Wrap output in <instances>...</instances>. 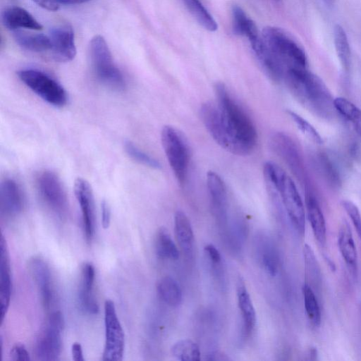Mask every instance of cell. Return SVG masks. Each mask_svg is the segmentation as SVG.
I'll use <instances>...</instances> for the list:
<instances>
[{"label":"cell","instance_id":"44dd1931","mask_svg":"<svg viewBox=\"0 0 361 361\" xmlns=\"http://www.w3.org/2000/svg\"><path fill=\"white\" fill-rule=\"evenodd\" d=\"M174 233L176 240L188 258L193 254L194 234L190 221L186 214L177 210L174 215Z\"/></svg>","mask_w":361,"mask_h":361},{"label":"cell","instance_id":"bcb514c9","mask_svg":"<svg viewBox=\"0 0 361 361\" xmlns=\"http://www.w3.org/2000/svg\"><path fill=\"white\" fill-rule=\"evenodd\" d=\"M276 1H278V0H276Z\"/></svg>","mask_w":361,"mask_h":361},{"label":"cell","instance_id":"4dcf8cb0","mask_svg":"<svg viewBox=\"0 0 361 361\" xmlns=\"http://www.w3.org/2000/svg\"><path fill=\"white\" fill-rule=\"evenodd\" d=\"M335 110L348 121L361 135V109L344 97H336L334 100Z\"/></svg>","mask_w":361,"mask_h":361},{"label":"cell","instance_id":"60d3db41","mask_svg":"<svg viewBox=\"0 0 361 361\" xmlns=\"http://www.w3.org/2000/svg\"><path fill=\"white\" fill-rule=\"evenodd\" d=\"M102 209V225L104 229L109 227L111 224V208L108 202L103 200L101 204Z\"/></svg>","mask_w":361,"mask_h":361},{"label":"cell","instance_id":"484cf974","mask_svg":"<svg viewBox=\"0 0 361 361\" xmlns=\"http://www.w3.org/2000/svg\"><path fill=\"white\" fill-rule=\"evenodd\" d=\"M14 39L23 49L32 52H43L51 50V44L49 36L43 34H32L16 31Z\"/></svg>","mask_w":361,"mask_h":361},{"label":"cell","instance_id":"74e56055","mask_svg":"<svg viewBox=\"0 0 361 361\" xmlns=\"http://www.w3.org/2000/svg\"><path fill=\"white\" fill-rule=\"evenodd\" d=\"M319 166L322 169V172L332 184L338 185L340 183L339 173L334 163L331 162V160H330L325 154H322L320 157Z\"/></svg>","mask_w":361,"mask_h":361},{"label":"cell","instance_id":"d6a6232c","mask_svg":"<svg viewBox=\"0 0 361 361\" xmlns=\"http://www.w3.org/2000/svg\"><path fill=\"white\" fill-rule=\"evenodd\" d=\"M172 355L182 361H197L200 360L201 353L196 343L190 339L177 341L171 348Z\"/></svg>","mask_w":361,"mask_h":361},{"label":"cell","instance_id":"6da1fadb","mask_svg":"<svg viewBox=\"0 0 361 361\" xmlns=\"http://www.w3.org/2000/svg\"><path fill=\"white\" fill-rule=\"evenodd\" d=\"M216 102L201 105L200 118L206 129L222 148L237 155H247L256 146L255 126L222 82L215 86Z\"/></svg>","mask_w":361,"mask_h":361},{"label":"cell","instance_id":"d590c367","mask_svg":"<svg viewBox=\"0 0 361 361\" xmlns=\"http://www.w3.org/2000/svg\"><path fill=\"white\" fill-rule=\"evenodd\" d=\"M303 255L307 270L315 282L320 279V269L312 247L305 244Z\"/></svg>","mask_w":361,"mask_h":361},{"label":"cell","instance_id":"e0dca14e","mask_svg":"<svg viewBox=\"0 0 361 361\" xmlns=\"http://www.w3.org/2000/svg\"><path fill=\"white\" fill-rule=\"evenodd\" d=\"M11 271L7 243L4 236L1 235L0 240V302L1 322L4 321L6 315L11 298L12 281Z\"/></svg>","mask_w":361,"mask_h":361},{"label":"cell","instance_id":"d6986e66","mask_svg":"<svg viewBox=\"0 0 361 361\" xmlns=\"http://www.w3.org/2000/svg\"><path fill=\"white\" fill-rule=\"evenodd\" d=\"M23 207V197L17 183L12 179H6L1 184V213L6 217H14L20 214Z\"/></svg>","mask_w":361,"mask_h":361},{"label":"cell","instance_id":"836d02e7","mask_svg":"<svg viewBox=\"0 0 361 361\" xmlns=\"http://www.w3.org/2000/svg\"><path fill=\"white\" fill-rule=\"evenodd\" d=\"M124 147L128 155L135 161L152 169H159L161 168V164L157 159L140 150L130 141L126 142Z\"/></svg>","mask_w":361,"mask_h":361},{"label":"cell","instance_id":"ee69618b","mask_svg":"<svg viewBox=\"0 0 361 361\" xmlns=\"http://www.w3.org/2000/svg\"><path fill=\"white\" fill-rule=\"evenodd\" d=\"M57 4H63L66 5H73V4H80L83 3L88 2L91 0H54Z\"/></svg>","mask_w":361,"mask_h":361},{"label":"cell","instance_id":"5bb4252c","mask_svg":"<svg viewBox=\"0 0 361 361\" xmlns=\"http://www.w3.org/2000/svg\"><path fill=\"white\" fill-rule=\"evenodd\" d=\"M51 51L55 61L68 62L76 55L74 32L68 25H59L50 30Z\"/></svg>","mask_w":361,"mask_h":361},{"label":"cell","instance_id":"277c9868","mask_svg":"<svg viewBox=\"0 0 361 361\" xmlns=\"http://www.w3.org/2000/svg\"><path fill=\"white\" fill-rule=\"evenodd\" d=\"M262 37L266 45L284 68L285 72L291 68H307V59L305 51L284 30L268 26L263 30Z\"/></svg>","mask_w":361,"mask_h":361},{"label":"cell","instance_id":"f35d334b","mask_svg":"<svg viewBox=\"0 0 361 361\" xmlns=\"http://www.w3.org/2000/svg\"><path fill=\"white\" fill-rule=\"evenodd\" d=\"M11 359L14 361H27L30 360V354L25 346L20 343H16L10 352Z\"/></svg>","mask_w":361,"mask_h":361},{"label":"cell","instance_id":"cb8c5ba5","mask_svg":"<svg viewBox=\"0 0 361 361\" xmlns=\"http://www.w3.org/2000/svg\"><path fill=\"white\" fill-rule=\"evenodd\" d=\"M237 297L242 315L244 332L246 335H250L256 324V312L250 295L241 279L238 281Z\"/></svg>","mask_w":361,"mask_h":361},{"label":"cell","instance_id":"ab89813d","mask_svg":"<svg viewBox=\"0 0 361 361\" xmlns=\"http://www.w3.org/2000/svg\"><path fill=\"white\" fill-rule=\"evenodd\" d=\"M204 252L211 264L218 268L221 264V256L218 249L212 244H208L204 247Z\"/></svg>","mask_w":361,"mask_h":361},{"label":"cell","instance_id":"ba28073f","mask_svg":"<svg viewBox=\"0 0 361 361\" xmlns=\"http://www.w3.org/2000/svg\"><path fill=\"white\" fill-rule=\"evenodd\" d=\"M64 319L60 311L51 312L40 331L35 346L36 358L42 361L59 360L61 353V332Z\"/></svg>","mask_w":361,"mask_h":361},{"label":"cell","instance_id":"5b68a950","mask_svg":"<svg viewBox=\"0 0 361 361\" xmlns=\"http://www.w3.org/2000/svg\"><path fill=\"white\" fill-rule=\"evenodd\" d=\"M89 48L91 64L99 80L112 89L123 90L126 87L123 75L114 63L105 39L100 35L94 36Z\"/></svg>","mask_w":361,"mask_h":361},{"label":"cell","instance_id":"83f0119b","mask_svg":"<svg viewBox=\"0 0 361 361\" xmlns=\"http://www.w3.org/2000/svg\"><path fill=\"white\" fill-rule=\"evenodd\" d=\"M154 248L157 255L160 258L176 260L179 257L176 244L164 227L160 228L156 233Z\"/></svg>","mask_w":361,"mask_h":361},{"label":"cell","instance_id":"d4e9b609","mask_svg":"<svg viewBox=\"0 0 361 361\" xmlns=\"http://www.w3.org/2000/svg\"><path fill=\"white\" fill-rule=\"evenodd\" d=\"M233 27L234 32L247 38L252 42L260 37L255 23L238 6L232 9Z\"/></svg>","mask_w":361,"mask_h":361},{"label":"cell","instance_id":"52a82bcc","mask_svg":"<svg viewBox=\"0 0 361 361\" xmlns=\"http://www.w3.org/2000/svg\"><path fill=\"white\" fill-rule=\"evenodd\" d=\"M19 79L47 103L61 107L67 103L65 89L45 73L36 69H23L17 73Z\"/></svg>","mask_w":361,"mask_h":361},{"label":"cell","instance_id":"e575fe53","mask_svg":"<svg viewBox=\"0 0 361 361\" xmlns=\"http://www.w3.org/2000/svg\"><path fill=\"white\" fill-rule=\"evenodd\" d=\"M288 114L297 128L310 140L317 144H322L323 140L318 131L307 121L293 111H289Z\"/></svg>","mask_w":361,"mask_h":361},{"label":"cell","instance_id":"3957f363","mask_svg":"<svg viewBox=\"0 0 361 361\" xmlns=\"http://www.w3.org/2000/svg\"><path fill=\"white\" fill-rule=\"evenodd\" d=\"M283 80L293 94L310 109L327 116L335 109L334 99L324 82L307 68H291L284 74Z\"/></svg>","mask_w":361,"mask_h":361},{"label":"cell","instance_id":"f546056e","mask_svg":"<svg viewBox=\"0 0 361 361\" xmlns=\"http://www.w3.org/2000/svg\"><path fill=\"white\" fill-rule=\"evenodd\" d=\"M182 1L193 18L204 29L210 32L217 30L218 25L216 20L200 0H182Z\"/></svg>","mask_w":361,"mask_h":361},{"label":"cell","instance_id":"9c48e42d","mask_svg":"<svg viewBox=\"0 0 361 361\" xmlns=\"http://www.w3.org/2000/svg\"><path fill=\"white\" fill-rule=\"evenodd\" d=\"M105 344L102 354L104 361H121L125 348L124 331L118 318L114 303L104 302Z\"/></svg>","mask_w":361,"mask_h":361},{"label":"cell","instance_id":"4fadbf2b","mask_svg":"<svg viewBox=\"0 0 361 361\" xmlns=\"http://www.w3.org/2000/svg\"><path fill=\"white\" fill-rule=\"evenodd\" d=\"M207 186L212 213L219 225L225 227L228 217V195L226 185L219 174L214 171H209L207 174Z\"/></svg>","mask_w":361,"mask_h":361},{"label":"cell","instance_id":"7bdbcfd3","mask_svg":"<svg viewBox=\"0 0 361 361\" xmlns=\"http://www.w3.org/2000/svg\"><path fill=\"white\" fill-rule=\"evenodd\" d=\"M39 6L50 11H55L59 9L58 4L54 0H32Z\"/></svg>","mask_w":361,"mask_h":361},{"label":"cell","instance_id":"8fae6325","mask_svg":"<svg viewBox=\"0 0 361 361\" xmlns=\"http://www.w3.org/2000/svg\"><path fill=\"white\" fill-rule=\"evenodd\" d=\"M74 192L80 204L84 235L87 243H90L95 231V214L92 190L90 183L82 178L74 183Z\"/></svg>","mask_w":361,"mask_h":361},{"label":"cell","instance_id":"1f68e13d","mask_svg":"<svg viewBox=\"0 0 361 361\" xmlns=\"http://www.w3.org/2000/svg\"><path fill=\"white\" fill-rule=\"evenodd\" d=\"M302 293L307 317L314 326H319L322 314L315 293L308 283L302 285Z\"/></svg>","mask_w":361,"mask_h":361},{"label":"cell","instance_id":"8d00e7d4","mask_svg":"<svg viewBox=\"0 0 361 361\" xmlns=\"http://www.w3.org/2000/svg\"><path fill=\"white\" fill-rule=\"evenodd\" d=\"M341 206L350 217L356 233L361 240V214L357 205L352 201L343 200Z\"/></svg>","mask_w":361,"mask_h":361},{"label":"cell","instance_id":"8992f818","mask_svg":"<svg viewBox=\"0 0 361 361\" xmlns=\"http://www.w3.org/2000/svg\"><path fill=\"white\" fill-rule=\"evenodd\" d=\"M161 140L169 164L178 183L184 184L188 176L190 152L184 135L171 126H165Z\"/></svg>","mask_w":361,"mask_h":361},{"label":"cell","instance_id":"f1b7e54d","mask_svg":"<svg viewBox=\"0 0 361 361\" xmlns=\"http://www.w3.org/2000/svg\"><path fill=\"white\" fill-rule=\"evenodd\" d=\"M334 43L337 56L345 71H348L351 62V51L345 30L339 24L334 27Z\"/></svg>","mask_w":361,"mask_h":361},{"label":"cell","instance_id":"9a60e30c","mask_svg":"<svg viewBox=\"0 0 361 361\" xmlns=\"http://www.w3.org/2000/svg\"><path fill=\"white\" fill-rule=\"evenodd\" d=\"M95 269L90 262H85L81 268L78 300L80 309L88 314H97L99 305L93 294Z\"/></svg>","mask_w":361,"mask_h":361},{"label":"cell","instance_id":"30bf717a","mask_svg":"<svg viewBox=\"0 0 361 361\" xmlns=\"http://www.w3.org/2000/svg\"><path fill=\"white\" fill-rule=\"evenodd\" d=\"M37 185L45 204L58 216L65 217L68 212V202L59 177L52 171H44L37 177Z\"/></svg>","mask_w":361,"mask_h":361},{"label":"cell","instance_id":"7a4b0ae2","mask_svg":"<svg viewBox=\"0 0 361 361\" xmlns=\"http://www.w3.org/2000/svg\"><path fill=\"white\" fill-rule=\"evenodd\" d=\"M269 197L285 210L292 225L300 234L305 230V207L293 179L279 166L267 162L263 169Z\"/></svg>","mask_w":361,"mask_h":361},{"label":"cell","instance_id":"ac0fdd59","mask_svg":"<svg viewBox=\"0 0 361 361\" xmlns=\"http://www.w3.org/2000/svg\"><path fill=\"white\" fill-rule=\"evenodd\" d=\"M257 259L263 269L271 276H274L279 269V257L271 238L266 233L258 234L254 242Z\"/></svg>","mask_w":361,"mask_h":361},{"label":"cell","instance_id":"b9f144b4","mask_svg":"<svg viewBox=\"0 0 361 361\" xmlns=\"http://www.w3.org/2000/svg\"><path fill=\"white\" fill-rule=\"evenodd\" d=\"M72 358L74 361H84L82 348L80 343L75 342L71 346Z\"/></svg>","mask_w":361,"mask_h":361},{"label":"cell","instance_id":"4316f807","mask_svg":"<svg viewBox=\"0 0 361 361\" xmlns=\"http://www.w3.org/2000/svg\"><path fill=\"white\" fill-rule=\"evenodd\" d=\"M160 298L171 307H176L182 302V290L178 283L169 276L161 278L157 283Z\"/></svg>","mask_w":361,"mask_h":361},{"label":"cell","instance_id":"7402d4cb","mask_svg":"<svg viewBox=\"0 0 361 361\" xmlns=\"http://www.w3.org/2000/svg\"><path fill=\"white\" fill-rule=\"evenodd\" d=\"M338 246L347 266L352 270H356L357 252L351 228L345 221H343L338 230Z\"/></svg>","mask_w":361,"mask_h":361},{"label":"cell","instance_id":"2e32d148","mask_svg":"<svg viewBox=\"0 0 361 361\" xmlns=\"http://www.w3.org/2000/svg\"><path fill=\"white\" fill-rule=\"evenodd\" d=\"M269 145L298 177L302 175V162L298 149L294 142L283 133L273 134L269 140Z\"/></svg>","mask_w":361,"mask_h":361},{"label":"cell","instance_id":"f6af8a7d","mask_svg":"<svg viewBox=\"0 0 361 361\" xmlns=\"http://www.w3.org/2000/svg\"><path fill=\"white\" fill-rule=\"evenodd\" d=\"M326 4L331 5L334 3L335 0H324Z\"/></svg>","mask_w":361,"mask_h":361},{"label":"cell","instance_id":"ffe728a7","mask_svg":"<svg viewBox=\"0 0 361 361\" xmlns=\"http://www.w3.org/2000/svg\"><path fill=\"white\" fill-rule=\"evenodd\" d=\"M3 25L11 30L25 28L40 30L42 25L27 10L18 6L5 9L1 14Z\"/></svg>","mask_w":361,"mask_h":361},{"label":"cell","instance_id":"7c38bea8","mask_svg":"<svg viewBox=\"0 0 361 361\" xmlns=\"http://www.w3.org/2000/svg\"><path fill=\"white\" fill-rule=\"evenodd\" d=\"M28 269L38 289L44 308L49 310L54 302V290L48 264L43 258L35 256L29 260Z\"/></svg>","mask_w":361,"mask_h":361},{"label":"cell","instance_id":"603a6c76","mask_svg":"<svg viewBox=\"0 0 361 361\" xmlns=\"http://www.w3.org/2000/svg\"><path fill=\"white\" fill-rule=\"evenodd\" d=\"M306 210L314 236L319 245H324L326 240V221L317 200L312 195L306 197Z\"/></svg>","mask_w":361,"mask_h":361}]
</instances>
